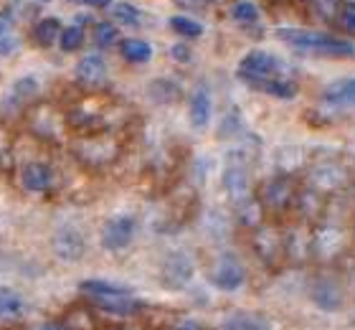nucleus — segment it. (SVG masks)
I'll return each mask as SVG.
<instances>
[{
  "instance_id": "1",
  "label": "nucleus",
  "mask_w": 355,
  "mask_h": 330,
  "mask_svg": "<svg viewBox=\"0 0 355 330\" xmlns=\"http://www.w3.org/2000/svg\"><path fill=\"white\" fill-rule=\"evenodd\" d=\"M277 38H282L284 44L300 51L320 53V56H353L355 46L345 38H335L327 33H318V31H300V28H279Z\"/></svg>"
},
{
  "instance_id": "2",
  "label": "nucleus",
  "mask_w": 355,
  "mask_h": 330,
  "mask_svg": "<svg viewBox=\"0 0 355 330\" xmlns=\"http://www.w3.org/2000/svg\"><path fill=\"white\" fill-rule=\"evenodd\" d=\"M284 64L269 51H249L239 64V79H244L249 87L264 79H282Z\"/></svg>"
},
{
  "instance_id": "3",
  "label": "nucleus",
  "mask_w": 355,
  "mask_h": 330,
  "mask_svg": "<svg viewBox=\"0 0 355 330\" xmlns=\"http://www.w3.org/2000/svg\"><path fill=\"white\" fill-rule=\"evenodd\" d=\"M135 231H137V221L132 216H114V219H110L102 229L104 249L119 251L125 249V247H130L135 239Z\"/></svg>"
},
{
  "instance_id": "4",
  "label": "nucleus",
  "mask_w": 355,
  "mask_h": 330,
  "mask_svg": "<svg viewBox=\"0 0 355 330\" xmlns=\"http://www.w3.org/2000/svg\"><path fill=\"white\" fill-rule=\"evenodd\" d=\"M193 272H196V264L193 259L185 254V251H173L171 257L163 262V270H160V279H163L165 287L171 290H180L193 279Z\"/></svg>"
},
{
  "instance_id": "5",
  "label": "nucleus",
  "mask_w": 355,
  "mask_h": 330,
  "mask_svg": "<svg viewBox=\"0 0 355 330\" xmlns=\"http://www.w3.org/2000/svg\"><path fill=\"white\" fill-rule=\"evenodd\" d=\"M51 249L61 262L74 264L87 254V239H84V234L76 231V229H61V231L53 234Z\"/></svg>"
},
{
  "instance_id": "6",
  "label": "nucleus",
  "mask_w": 355,
  "mask_h": 330,
  "mask_svg": "<svg viewBox=\"0 0 355 330\" xmlns=\"http://www.w3.org/2000/svg\"><path fill=\"white\" fill-rule=\"evenodd\" d=\"M223 188L229 193L234 204H241L246 198H252V181H249V170L246 165H236L229 163V168L223 170Z\"/></svg>"
},
{
  "instance_id": "7",
  "label": "nucleus",
  "mask_w": 355,
  "mask_h": 330,
  "mask_svg": "<svg viewBox=\"0 0 355 330\" xmlns=\"http://www.w3.org/2000/svg\"><path fill=\"white\" fill-rule=\"evenodd\" d=\"M211 282H214L218 290H226V292H234L244 285V270L241 264L234 262V259H221L216 264L214 274H211Z\"/></svg>"
},
{
  "instance_id": "8",
  "label": "nucleus",
  "mask_w": 355,
  "mask_h": 330,
  "mask_svg": "<svg viewBox=\"0 0 355 330\" xmlns=\"http://www.w3.org/2000/svg\"><path fill=\"white\" fill-rule=\"evenodd\" d=\"M36 94H38V79L36 76H21V79L10 87V92L6 94L3 107H6V112L21 110V107H26V104H28Z\"/></svg>"
},
{
  "instance_id": "9",
  "label": "nucleus",
  "mask_w": 355,
  "mask_h": 330,
  "mask_svg": "<svg viewBox=\"0 0 355 330\" xmlns=\"http://www.w3.org/2000/svg\"><path fill=\"white\" fill-rule=\"evenodd\" d=\"M76 81L84 84V87H99L104 79H107V64L99 53H89L84 56L79 64H76Z\"/></svg>"
},
{
  "instance_id": "10",
  "label": "nucleus",
  "mask_w": 355,
  "mask_h": 330,
  "mask_svg": "<svg viewBox=\"0 0 355 330\" xmlns=\"http://www.w3.org/2000/svg\"><path fill=\"white\" fill-rule=\"evenodd\" d=\"M211 94H208L206 87H200L193 92L191 97V107H188V117H191V125L196 130H206L208 122H211Z\"/></svg>"
},
{
  "instance_id": "11",
  "label": "nucleus",
  "mask_w": 355,
  "mask_h": 330,
  "mask_svg": "<svg viewBox=\"0 0 355 330\" xmlns=\"http://www.w3.org/2000/svg\"><path fill=\"white\" fill-rule=\"evenodd\" d=\"M21 183L31 193H44L51 185V168L46 163H28L21 173Z\"/></svg>"
},
{
  "instance_id": "12",
  "label": "nucleus",
  "mask_w": 355,
  "mask_h": 330,
  "mask_svg": "<svg viewBox=\"0 0 355 330\" xmlns=\"http://www.w3.org/2000/svg\"><path fill=\"white\" fill-rule=\"evenodd\" d=\"M96 308L110 313V315H135L140 313V302L130 297V295H107V297H94Z\"/></svg>"
},
{
  "instance_id": "13",
  "label": "nucleus",
  "mask_w": 355,
  "mask_h": 330,
  "mask_svg": "<svg viewBox=\"0 0 355 330\" xmlns=\"http://www.w3.org/2000/svg\"><path fill=\"white\" fill-rule=\"evenodd\" d=\"M119 53L125 56V61L130 64H148L153 59V46L148 41H140V38H125L119 44Z\"/></svg>"
},
{
  "instance_id": "14",
  "label": "nucleus",
  "mask_w": 355,
  "mask_h": 330,
  "mask_svg": "<svg viewBox=\"0 0 355 330\" xmlns=\"http://www.w3.org/2000/svg\"><path fill=\"white\" fill-rule=\"evenodd\" d=\"M61 21L59 18H44V21H38L36 26H33V41H36L38 46H44V49H49V46L56 44V38L61 36Z\"/></svg>"
},
{
  "instance_id": "15",
  "label": "nucleus",
  "mask_w": 355,
  "mask_h": 330,
  "mask_svg": "<svg viewBox=\"0 0 355 330\" xmlns=\"http://www.w3.org/2000/svg\"><path fill=\"white\" fill-rule=\"evenodd\" d=\"M148 94H150V99L153 102H157V104H173L175 99H180V87H178L175 81H171V79H155L153 84H150V89H148Z\"/></svg>"
},
{
  "instance_id": "16",
  "label": "nucleus",
  "mask_w": 355,
  "mask_h": 330,
  "mask_svg": "<svg viewBox=\"0 0 355 330\" xmlns=\"http://www.w3.org/2000/svg\"><path fill=\"white\" fill-rule=\"evenodd\" d=\"M252 89H259L264 94L279 97V99H292V97L297 94L295 81L284 79V76H282V79H264V81H259V84H254Z\"/></svg>"
},
{
  "instance_id": "17",
  "label": "nucleus",
  "mask_w": 355,
  "mask_h": 330,
  "mask_svg": "<svg viewBox=\"0 0 355 330\" xmlns=\"http://www.w3.org/2000/svg\"><path fill=\"white\" fill-rule=\"evenodd\" d=\"M79 287H82L87 295H92V297H107V295H130V287L114 285V282H107V279H84Z\"/></svg>"
},
{
  "instance_id": "18",
  "label": "nucleus",
  "mask_w": 355,
  "mask_h": 330,
  "mask_svg": "<svg viewBox=\"0 0 355 330\" xmlns=\"http://www.w3.org/2000/svg\"><path fill=\"white\" fill-rule=\"evenodd\" d=\"M23 313V297L10 287H0V315L15 317Z\"/></svg>"
},
{
  "instance_id": "19",
  "label": "nucleus",
  "mask_w": 355,
  "mask_h": 330,
  "mask_svg": "<svg viewBox=\"0 0 355 330\" xmlns=\"http://www.w3.org/2000/svg\"><path fill=\"white\" fill-rule=\"evenodd\" d=\"M112 18L117 23H122V26H130V28L140 26V21H142L140 10L135 6H130V3H117V6L112 8Z\"/></svg>"
},
{
  "instance_id": "20",
  "label": "nucleus",
  "mask_w": 355,
  "mask_h": 330,
  "mask_svg": "<svg viewBox=\"0 0 355 330\" xmlns=\"http://www.w3.org/2000/svg\"><path fill=\"white\" fill-rule=\"evenodd\" d=\"M171 28L175 31V33H180V36H185V38H198L200 33H203V26H200L198 21L188 18V15H173Z\"/></svg>"
},
{
  "instance_id": "21",
  "label": "nucleus",
  "mask_w": 355,
  "mask_h": 330,
  "mask_svg": "<svg viewBox=\"0 0 355 330\" xmlns=\"http://www.w3.org/2000/svg\"><path fill=\"white\" fill-rule=\"evenodd\" d=\"M59 44L64 51H76V49H82L84 46V31L82 26H69V28L61 31V36H59Z\"/></svg>"
},
{
  "instance_id": "22",
  "label": "nucleus",
  "mask_w": 355,
  "mask_h": 330,
  "mask_svg": "<svg viewBox=\"0 0 355 330\" xmlns=\"http://www.w3.org/2000/svg\"><path fill=\"white\" fill-rule=\"evenodd\" d=\"M231 15L236 18L239 23H257L259 21V8L254 6L252 0H239L231 8Z\"/></svg>"
},
{
  "instance_id": "23",
  "label": "nucleus",
  "mask_w": 355,
  "mask_h": 330,
  "mask_svg": "<svg viewBox=\"0 0 355 330\" xmlns=\"http://www.w3.org/2000/svg\"><path fill=\"white\" fill-rule=\"evenodd\" d=\"M239 219H241V224H246V226H257L261 219V206L257 204L254 198L241 201V204H239Z\"/></svg>"
},
{
  "instance_id": "24",
  "label": "nucleus",
  "mask_w": 355,
  "mask_h": 330,
  "mask_svg": "<svg viewBox=\"0 0 355 330\" xmlns=\"http://www.w3.org/2000/svg\"><path fill=\"white\" fill-rule=\"evenodd\" d=\"M312 295H315V302L318 305H322V308L333 310L335 305H338V292H335V287L330 285V282H320V285H315V290H312Z\"/></svg>"
},
{
  "instance_id": "25",
  "label": "nucleus",
  "mask_w": 355,
  "mask_h": 330,
  "mask_svg": "<svg viewBox=\"0 0 355 330\" xmlns=\"http://www.w3.org/2000/svg\"><path fill=\"white\" fill-rule=\"evenodd\" d=\"M117 26H112V23L102 21L94 26V44L102 46V49H107V46L117 44Z\"/></svg>"
},
{
  "instance_id": "26",
  "label": "nucleus",
  "mask_w": 355,
  "mask_h": 330,
  "mask_svg": "<svg viewBox=\"0 0 355 330\" xmlns=\"http://www.w3.org/2000/svg\"><path fill=\"white\" fill-rule=\"evenodd\" d=\"M287 198H289L287 183H282V181H274V183L266 185V201H269L274 208H279V206L287 204Z\"/></svg>"
},
{
  "instance_id": "27",
  "label": "nucleus",
  "mask_w": 355,
  "mask_h": 330,
  "mask_svg": "<svg viewBox=\"0 0 355 330\" xmlns=\"http://www.w3.org/2000/svg\"><path fill=\"white\" fill-rule=\"evenodd\" d=\"M338 21H340V26L345 31L355 33V3H345V6H340V10H338Z\"/></svg>"
},
{
  "instance_id": "28",
  "label": "nucleus",
  "mask_w": 355,
  "mask_h": 330,
  "mask_svg": "<svg viewBox=\"0 0 355 330\" xmlns=\"http://www.w3.org/2000/svg\"><path fill=\"white\" fill-rule=\"evenodd\" d=\"M226 330H259L257 320L254 317H246V315H234L226 323Z\"/></svg>"
},
{
  "instance_id": "29",
  "label": "nucleus",
  "mask_w": 355,
  "mask_h": 330,
  "mask_svg": "<svg viewBox=\"0 0 355 330\" xmlns=\"http://www.w3.org/2000/svg\"><path fill=\"white\" fill-rule=\"evenodd\" d=\"M18 49V38H13L10 33H0V56H8Z\"/></svg>"
},
{
  "instance_id": "30",
  "label": "nucleus",
  "mask_w": 355,
  "mask_h": 330,
  "mask_svg": "<svg viewBox=\"0 0 355 330\" xmlns=\"http://www.w3.org/2000/svg\"><path fill=\"white\" fill-rule=\"evenodd\" d=\"M175 6L178 8H183V10H198V13H203L208 8V0H175Z\"/></svg>"
},
{
  "instance_id": "31",
  "label": "nucleus",
  "mask_w": 355,
  "mask_h": 330,
  "mask_svg": "<svg viewBox=\"0 0 355 330\" xmlns=\"http://www.w3.org/2000/svg\"><path fill=\"white\" fill-rule=\"evenodd\" d=\"M171 56L175 61H188L191 59V51H188V46H183V44H175L171 49Z\"/></svg>"
},
{
  "instance_id": "32",
  "label": "nucleus",
  "mask_w": 355,
  "mask_h": 330,
  "mask_svg": "<svg viewBox=\"0 0 355 330\" xmlns=\"http://www.w3.org/2000/svg\"><path fill=\"white\" fill-rule=\"evenodd\" d=\"M41 330H67L61 323H46V325H41Z\"/></svg>"
},
{
  "instance_id": "33",
  "label": "nucleus",
  "mask_w": 355,
  "mask_h": 330,
  "mask_svg": "<svg viewBox=\"0 0 355 330\" xmlns=\"http://www.w3.org/2000/svg\"><path fill=\"white\" fill-rule=\"evenodd\" d=\"M84 3H89V6H110L112 0H84Z\"/></svg>"
},
{
  "instance_id": "34",
  "label": "nucleus",
  "mask_w": 355,
  "mask_h": 330,
  "mask_svg": "<svg viewBox=\"0 0 355 330\" xmlns=\"http://www.w3.org/2000/svg\"><path fill=\"white\" fill-rule=\"evenodd\" d=\"M178 330H198V328H178Z\"/></svg>"
},
{
  "instance_id": "35",
  "label": "nucleus",
  "mask_w": 355,
  "mask_h": 330,
  "mask_svg": "<svg viewBox=\"0 0 355 330\" xmlns=\"http://www.w3.org/2000/svg\"><path fill=\"white\" fill-rule=\"evenodd\" d=\"M41 3H49V0H41Z\"/></svg>"
}]
</instances>
